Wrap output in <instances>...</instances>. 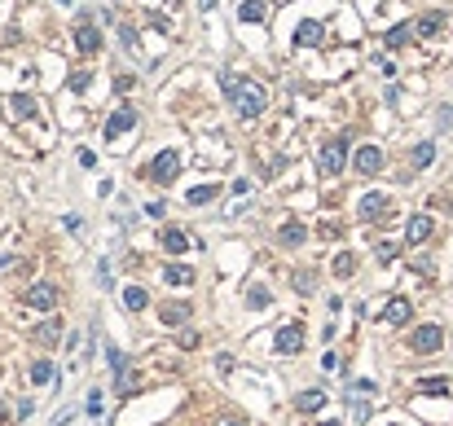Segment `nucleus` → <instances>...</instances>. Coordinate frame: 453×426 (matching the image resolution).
<instances>
[{
  "label": "nucleus",
  "instance_id": "nucleus-1",
  "mask_svg": "<svg viewBox=\"0 0 453 426\" xmlns=\"http://www.w3.org/2000/svg\"><path fill=\"white\" fill-rule=\"evenodd\" d=\"M229 101H233V110L242 114V119H256V114H264V105H269V88H264V84H251V79H242Z\"/></svg>",
  "mask_w": 453,
  "mask_h": 426
},
{
  "label": "nucleus",
  "instance_id": "nucleus-2",
  "mask_svg": "<svg viewBox=\"0 0 453 426\" xmlns=\"http://www.w3.org/2000/svg\"><path fill=\"white\" fill-rule=\"evenodd\" d=\"M343 163H348V136L326 141V145H321V154H317L321 176H339V172H343Z\"/></svg>",
  "mask_w": 453,
  "mask_h": 426
},
{
  "label": "nucleus",
  "instance_id": "nucleus-3",
  "mask_svg": "<svg viewBox=\"0 0 453 426\" xmlns=\"http://www.w3.org/2000/svg\"><path fill=\"white\" fill-rule=\"evenodd\" d=\"M150 181L154 185H172L176 176H181V154L176 150H163V154H154V163H150Z\"/></svg>",
  "mask_w": 453,
  "mask_h": 426
},
{
  "label": "nucleus",
  "instance_id": "nucleus-4",
  "mask_svg": "<svg viewBox=\"0 0 453 426\" xmlns=\"http://www.w3.org/2000/svg\"><path fill=\"white\" fill-rule=\"evenodd\" d=\"M440 347H445V329H440V325H418L409 334V352H414V356H432V352H440Z\"/></svg>",
  "mask_w": 453,
  "mask_h": 426
},
{
  "label": "nucleus",
  "instance_id": "nucleus-5",
  "mask_svg": "<svg viewBox=\"0 0 453 426\" xmlns=\"http://www.w3.org/2000/svg\"><path fill=\"white\" fill-rule=\"evenodd\" d=\"M304 347V325L295 321V325H282L278 334H273V352H278V356H295V352Z\"/></svg>",
  "mask_w": 453,
  "mask_h": 426
},
{
  "label": "nucleus",
  "instance_id": "nucleus-6",
  "mask_svg": "<svg viewBox=\"0 0 453 426\" xmlns=\"http://www.w3.org/2000/svg\"><path fill=\"white\" fill-rule=\"evenodd\" d=\"M352 168L361 176H378V172H383V150H378V145H361L352 154Z\"/></svg>",
  "mask_w": 453,
  "mask_h": 426
},
{
  "label": "nucleus",
  "instance_id": "nucleus-7",
  "mask_svg": "<svg viewBox=\"0 0 453 426\" xmlns=\"http://www.w3.org/2000/svg\"><path fill=\"white\" fill-rule=\"evenodd\" d=\"M27 307H35V312H53V307H57V286L35 281V286L27 290Z\"/></svg>",
  "mask_w": 453,
  "mask_h": 426
},
{
  "label": "nucleus",
  "instance_id": "nucleus-8",
  "mask_svg": "<svg viewBox=\"0 0 453 426\" xmlns=\"http://www.w3.org/2000/svg\"><path fill=\"white\" fill-rule=\"evenodd\" d=\"M133 128H137V110H133V105H119L110 119H106V141H115V136L133 132Z\"/></svg>",
  "mask_w": 453,
  "mask_h": 426
},
{
  "label": "nucleus",
  "instance_id": "nucleus-9",
  "mask_svg": "<svg viewBox=\"0 0 453 426\" xmlns=\"http://www.w3.org/2000/svg\"><path fill=\"white\" fill-rule=\"evenodd\" d=\"M405 242H409V246L432 242V216H414L409 224H405Z\"/></svg>",
  "mask_w": 453,
  "mask_h": 426
},
{
  "label": "nucleus",
  "instance_id": "nucleus-10",
  "mask_svg": "<svg viewBox=\"0 0 453 426\" xmlns=\"http://www.w3.org/2000/svg\"><path fill=\"white\" fill-rule=\"evenodd\" d=\"M75 49L79 53H97L102 49V31L93 27V22H79V27H75Z\"/></svg>",
  "mask_w": 453,
  "mask_h": 426
},
{
  "label": "nucleus",
  "instance_id": "nucleus-11",
  "mask_svg": "<svg viewBox=\"0 0 453 426\" xmlns=\"http://www.w3.org/2000/svg\"><path fill=\"white\" fill-rule=\"evenodd\" d=\"M189 312H194L189 303H181V299H168V303L159 307V321H163V325H185V321H189Z\"/></svg>",
  "mask_w": 453,
  "mask_h": 426
},
{
  "label": "nucleus",
  "instance_id": "nucleus-12",
  "mask_svg": "<svg viewBox=\"0 0 453 426\" xmlns=\"http://www.w3.org/2000/svg\"><path fill=\"white\" fill-rule=\"evenodd\" d=\"M383 216H387V194H378V189L365 194L361 198V220H383Z\"/></svg>",
  "mask_w": 453,
  "mask_h": 426
},
{
  "label": "nucleus",
  "instance_id": "nucleus-13",
  "mask_svg": "<svg viewBox=\"0 0 453 426\" xmlns=\"http://www.w3.org/2000/svg\"><path fill=\"white\" fill-rule=\"evenodd\" d=\"M409 316H414L409 299H392V303L383 307V325H409Z\"/></svg>",
  "mask_w": 453,
  "mask_h": 426
},
{
  "label": "nucleus",
  "instance_id": "nucleus-14",
  "mask_svg": "<svg viewBox=\"0 0 453 426\" xmlns=\"http://www.w3.org/2000/svg\"><path fill=\"white\" fill-rule=\"evenodd\" d=\"M278 242H282V246H304V242H308V229H304L300 220H286L282 229H278Z\"/></svg>",
  "mask_w": 453,
  "mask_h": 426
},
{
  "label": "nucleus",
  "instance_id": "nucleus-15",
  "mask_svg": "<svg viewBox=\"0 0 453 426\" xmlns=\"http://www.w3.org/2000/svg\"><path fill=\"white\" fill-rule=\"evenodd\" d=\"M189 242H194V238H189L185 229H163V251H168V255H185Z\"/></svg>",
  "mask_w": 453,
  "mask_h": 426
},
{
  "label": "nucleus",
  "instance_id": "nucleus-16",
  "mask_svg": "<svg viewBox=\"0 0 453 426\" xmlns=\"http://www.w3.org/2000/svg\"><path fill=\"white\" fill-rule=\"evenodd\" d=\"M295 409H300V413L326 409V392H321V387H313V392H300V396H295Z\"/></svg>",
  "mask_w": 453,
  "mask_h": 426
},
{
  "label": "nucleus",
  "instance_id": "nucleus-17",
  "mask_svg": "<svg viewBox=\"0 0 453 426\" xmlns=\"http://www.w3.org/2000/svg\"><path fill=\"white\" fill-rule=\"evenodd\" d=\"M57 338H62V321H57V316H49V321L40 325V334H35V343L49 352V347H57Z\"/></svg>",
  "mask_w": 453,
  "mask_h": 426
},
{
  "label": "nucleus",
  "instance_id": "nucleus-18",
  "mask_svg": "<svg viewBox=\"0 0 453 426\" xmlns=\"http://www.w3.org/2000/svg\"><path fill=\"white\" fill-rule=\"evenodd\" d=\"M163 281H168V286H189V281H194V268L189 264H168L163 268Z\"/></svg>",
  "mask_w": 453,
  "mask_h": 426
},
{
  "label": "nucleus",
  "instance_id": "nucleus-19",
  "mask_svg": "<svg viewBox=\"0 0 453 426\" xmlns=\"http://www.w3.org/2000/svg\"><path fill=\"white\" fill-rule=\"evenodd\" d=\"M295 44H300V49H308V44H321V22H300Z\"/></svg>",
  "mask_w": 453,
  "mask_h": 426
},
{
  "label": "nucleus",
  "instance_id": "nucleus-20",
  "mask_svg": "<svg viewBox=\"0 0 453 426\" xmlns=\"http://www.w3.org/2000/svg\"><path fill=\"white\" fill-rule=\"evenodd\" d=\"M264 14H269L264 0H242V9H238V18H242V22H264Z\"/></svg>",
  "mask_w": 453,
  "mask_h": 426
},
{
  "label": "nucleus",
  "instance_id": "nucleus-21",
  "mask_svg": "<svg viewBox=\"0 0 453 426\" xmlns=\"http://www.w3.org/2000/svg\"><path fill=\"white\" fill-rule=\"evenodd\" d=\"M146 303H150L146 286H128V290H124V307H128V312H141V307H146Z\"/></svg>",
  "mask_w": 453,
  "mask_h": 426
},
{
  "label": "nucleus",
  "instance_id": "nucleus-22",
  "mask_svg": "<svg viewBox=\"0 0 453 426\" xmlns=\"http://www.w3.org/2000/svg\"><path fill=\"white\" fill-rule=\"evenodd\" d=\"M414 31H418V35H436V31H445V14H423L418 22H414Z\"/></svg>",
  "mask_w": 453,
  "mask_h": 426
},
{
  "label": "nucleus",
  "instance_id": "nucleus-23",
  "mask_svg": "<svg viewBox=\"0 0 453 426\" xmlns=\"http://www.w3.org/2000/svg\"><path fill=\"white\" fill-rule=\"evenodd\" d=\"M211 198H220V185H198V189H189V194H185V203L202 207V203H211Z\"/></svg>",
  "mask_w": 453,
  "mask_h": 426
},
{
  "label": "nucleus",
  "instance_id": "nucleus-24",
  "mask_svg": "<svg viewBox=\"0 0 453 426\" xmlns=\"http://www.w3.org/2000/svg\"><path fill=\"white\" fill-rule=\"evenodd\" d=\"M436 163V145L432 141H418V145H414V168H432Z\"/></svg>",
  "mask_w": 453,
  "mask_h": 426
},
{
  "label": "nucleus",
  "instance_id": "nucleus-25",
  "mask_svg": "<svg viewBox=\"0 0 453 426\" xmlns=\"http://www.w3.org/2000/svg\"><path fill=\"white\" fill-rule=\"evenodd\" d=\"M53 378H57V374H53V365H49V361H35V365H31V383H35V387L53 383Z\"/></svg>",
  "mask_w": 453,
  "mask_h": 426
},
{
  "label": "nucleus",
  "instance_id": "nucleus-26",
  "mask_svg": "<svg viewBox=\"0 0 453 426\" xmlns=\"http://www.w3.org/2000/svg\"><path fill=\"white\" fill-rule=\"evenodd\" d=\"M352 268H356V255L352 251H339L335 255V277H352Z\"/></svg>",
  "mask_w": 453,
  "mask_h": 426
},
{
  "label": "nucleus",
  "instance_id": "nucleus-27",
  "mask_svg": "<svg viewBox=\"0 0 453 426\" xmlns=\"http://www.w3.org/2000/svg\"><path fill=\"white\" fill-rule=\"evenodd\" d=\"M295 290H300V294H313V290H317L313 268H300V273H295Z\"/></svg>",
  "mask_w": 453,
  "mask_h": 426
},
{
  "label": "nucleus",
  "instance_id": "nucleus-28",
  "mask_svg": "<svg viewBox=\"0 0 453 426\" xmlns=\"http://www.w3.org/2000/svg\"><path fill=\"white\" fill-rule=\"evenodd\" d=\"M9 105H14V114H18V119H31V114H35V101L27 97V92H18V97L9 101Z\"/></svg>",
  "mask_w": 453,
  "mask_h": 426
},
{
  "label": "nucleus",
  "instance_id": "nucleus-29",
  "mask_svg": "<svg viewBox=\"0 0 453 426\" xmlns=\"http://www.w3.org/2000/svg\"><path fill=\"white\" fill-rule=\"evenodd\" d=\"M106 361H110V374H115V378H124V374H128V356H124L119 347H110V352H106Z\"/></svg>",
  "mask_w": 453,
  "mask_h": 426
},
{
  "label": "nucleus",
  "instance_id": "nucleus-30",
  "mask_svg": "<svg viewBox=\"0 0 453 426\" xmlns=\"http://www.w3.org/2000/svg\"><path fill=\"white\" fill-rule=\"evenodd\" d=\"M383 40H387V49H401V44L409 40V22H401V27H392V31L383 35Z\"/></svg>",
  "mask_w": 453,
  "mask_h": 426
},
{
  "label": "nucleus",
  "instance_id": "nucleus-31",
  "mask_svg": "<svg viewBox=\"0 0 453 426\" xmlns=\"http://www.w3.org/2000/svg\"><path fill=\"white\" fill-rule=\"evenodd\" d=\"M247 303H251V307H269V303H273L269 286H251V290H247Z\"/></svg>",
  "mask_w": 453,
  "mask_h": 426
},
{
  "label": "nucleus",
  "instance_id": "nucleus-32",
  "mask_svg": "<svg viewBox=\"0 0 453 426\" xmlns=\"http://www.w3.org/2000/svg\"><path fill=\"white\" fill-rule=\"evenodd\" d=\"M418 387H423V392H432V396H445V392H449V383H445V378H423Z\"/></svg>",
  "mask_w": 453,
  "mask_h": 426
},
{
  "label": "nucleus",
  "instance_id": "nucleus-33",
  "mask_svg": "<svg viewBox=\"0 0 453 426\" xmlns=\"http://www.w3.org/2000/svg\"><path fill=\"white\" fill-rule=\"evenodd\" d=\"M238 84H242V79H238V75H229V70L220 75V92H224V97H233V92H238Z\"/></svg>",
  "mask_w": 453,
  "mask_h": 426
},
{
  "label": "nucleus",
  "instance_id": "nucleus-34",
  "mask_svg": "<svg viewBox=\"0 0 453 426\" xmlns=\"http://www.w3.org/2000/svg\"><path fill=\"white\" fill-rule=\"evenodd\" d=\"M356 392H374V383H369V378H356V383H348V396H356Z\"/></svg>",
  "mask_w": 453,
  "mask_h": 426
},
{
  "label": "nucleus",
  "instance_id": "nucleus-35",
  "mask_svg": "<svg viewBox=\"0 0 453 426\" xmlns=\"http://www.w3.org/2000/svg\"><path fill=\"white\" fill-rule=\"evenodd\" d=\"M88 418H102V392L88 396Z\"/></svg>",
  "mask_w": 453,
  "mask_h": 426
},
{
  "label": "nucleus",
  "instance_id": "nucleus-36",
  "mask_svg": "<svg viewBox=\"0 0 453 426\" xmlns=\"http://www.w3.org/2000/svg\"><path fill=\"white\" fill-rule=\"evenodd\" d=\"M176 343H181V347H185V352H189V347H198V343H202V338H198V334H194V329H185V334H181V338H176Z\"/></svg>",
  "mask_w": 453,
  "mask_h": 426
},
{
  "label": "nucleus",
  "instance_id": "nucleus-37",
  "mask_svg": "<svg viewBox=\"0 0 453 426\" xmlns=\"http://www.w3.org/2000/svg\"><path fill=\"white\" fill-rule=\"evenodd\" d=\"M352 418H356V422H365V418H369V405H365V400L356 405V396H352Z\"/></svg>",
  "mask_w": 453,
  "mask_h": 426
},
{
  "label": "nucleus",
  "instance_id": "nucleus-38",
  "mask_svg": "<svg viewBox=\"0 0 453 426\" xmlns=\"http://www.w3.org/2000/svg\"><path fill=\"white\" fill-rule=\"evenodd\" d=\"M150 27H154V31H172V27H168V18H163V14H150Z\"/></svg>",
  "mask_w": 453,
  "mask_h": 426
},
{
  "label": "nucleus",
  "instance_id": "nucleus-39",
  "mask_svg": "<svg viewBox=\"0 0 453 426\" xmlns=\"http://www.w3.org/2000/svg\"><path fill=\"white\" fill-rule=\"evenodd\" d=\"M146 216L150 220H163V203H146Z\"/></svg>",
  "mask_w": 453,
  "mask_h": 426
},
{
  "label": "nucleus",
  "instance_id": "nucleus-40",
  "mask_svg": "<svg viewBox=\"0 0 453 426\" xmlns=\"http://www.w3.org/2000/svg\"><path fill=\"white\" fill-rule=\"evenodd\" d=\"M317 426H339V422H317Z\"/></svg>",
  "mask_w": 453,
  "mask_h": 426
},
{
  "label": "nucleus",
  "instance_id": "nucleus-41",
  "mask_svg": "<svg viewBox=\"0 0 453 426\" xmlns=\"http://www.w3.org/2000/svg\"><path fill=\"white\" fill-rule=\"evenodd\" d=\"M224 426H242V422H224Z\"/></svg>",
  "mask_w": 453,
  "mask_h": 426
}]
</instances>
